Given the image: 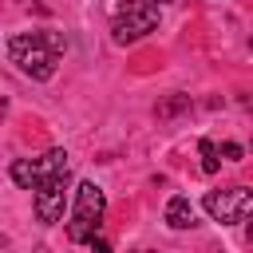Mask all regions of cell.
<instances>
[{"mask_svg":"<svg viewBox=\"0 0 253 253\" xmlns=\"http://www.w3.org/2000/svg\"><path fill=\"white\" fill-rule=\"evenodd\" d=\"M59 51H63V40L59 36H47V32H24V36H12L8 40L12 63L24 75H32V79H51L55 75V63H59Z\"/></svg>","mask_w":253,"mask_h":253,"instance_id":"cell-1","label":"cell"},{"mask_svg":"<svg viewBox=\"0 0 253 253\" xmlns=\"http://www.w3.org/2000/svg\"><path fill=\"white\" fill-rule=\"evenodd\" d=\"M107 213V198L95 182H79L75 190V221L67 225V237L71 241H91L99 233V221Z\"/></svg>","mask_w":253,"mask_h":253,"instance_id":"cell-2","label":"cell"},{"mask_svg":"<svg viewBox=\"0 0 253 253\" xmlns=\"http://www.w3.org/2000/svg\"><path fill=\"white\" fill-rule=\"evenodd\" d=\"M249 210H253V194L245 186H229V190H210L206 194V213L213 221H221V225L241 221Z\"/></svg>","mask_w":253,"mask_h":253,"instance_id":"cell-3","label":"cell"},{"mask_svg":"<svg viewBox=\"0 0 253 253\" xmlns=\"http://www.w3.org/2000/svg\"><path fill=\"white\" fill-rule=\"evenodd\" d=\"M63 202H67V174H55V178H43L36 186V217L43 225H55L63 217Z\"/></svg>","mask_w":253,"mask_h":253,"instance_id":"cell-4","label":"cell"},{"mask_svg":"<svg viewBox=\"0 0 253 253\" xmlns=\"http://www.w3.org/2000/svg\"><path fill=\"white\" fill-rule=\"evenodd\" d=\"M154 24H158V8H138V12H126V16H115L111 32H115V43H134L146 32H154Z\"/></svg>","mask_w":253,"mask_h":253,"instance_id":"cell-5","label":"cell"},{"mask_svg":"<svg viewBox=\"0 0 253 253\" xmlns=\"http://www.w3.org/2000/svg\"><path fill=\"white\" fill-rule=\"evenodd\" d=\"M36 162V186L43 182V178H55V174H67V150H47V154H40V158H32Z\"/></svg>","mask_w":253,"mask_h":253,"instance_id":"cell-6","label":"cell"},{"mask_svg":"<svg viewBox=\"0 0 253 253\" xmlns=\"http://www.w3.org/2000/svg\"><path fill=\"white\" fill-rule=\"evenodd\" d=\"M166 225H170V229H190V225H194V202L182 198V194H174V198L166 202Z\"/></svg>","mask_w":253,"mask_h":253,"instance_id":"cell-7","label":"cell"},{"mask_svg":"<svg viewBox=\"0 0 253 253\" xmlns=\"http://www.w3.org/2000/svg\"><path fill=\"white\" fill-rule=\"evenodd\" d=\"M12 182L24 190H36V162L32 158H16L12 162Z\"/></svg>","mask_w":253,"mask_h":253,"instance_id":"cell-8","label":"cell"},{"mask_svg":"<svg viewBox=\"0 0 253 253\" xmlns=\"http://www.w3.org/2000/svg\"><path fill=\"white\" fill-rule=\"evenodd\" d=\"M138 8H154V0H107V16H126V12H138Z\"/></svg>","mask_w":253,"mask_h":253,"instance_id":"cell-9","label":"cell"},{"mask_svg":"<svg viewBox=\"0 0 253 253\" xmlns=\"http://www.w3.org/2000/svg\"><path fill=\"white\" fill-rule=\"evenodd\" d=\"M178 111H190V95H170L166 103H158V107H154V115H158V119H170V115H178Z\"/></svg>","mask_w":253,"mask_h":253,"instance_id":"cell-10","label":"cell"},{"mask_svg":"<svg viewBox=\"0 0 253 253\" xmlns=\"http://www.w3.org/2000/svg\"><path fill=\"white\" fill-rule=\"evenodd\" d=\"M198 150H202V170H206V174H213V170L221 166V154H217V142H213V138H202V146H198Z\"/></svg>","mask_w":253,"mask_h":253,"instance_id":"cell-11","label":"cell"},{"mask_svg":"<svg viewBox=\"0 0 253 253\" xmlns=\"http://www.w3.org/2000/svg\"><path fill=\"white\" fill-rule=\"evenodd\" d=\"M217 154H225L229 162H237V158H241V146H237V142H225V146H217Z\"/></svg>","mask_w":253,"mask_h":253,"instance_id":"cell-12","label":"cell"},{"mask_svg":"<svg viewBox=\"0 0 253 253\" xmlns=\"http://www.w3.org/2000/svg\"><path fill=\"white\" fill-rule=\"evenodd\" d=\"M87 245H91V253H115V249H111V245H107V241H103L99 233H95V237H91Z\"/></svg>","mask_w":253,"mask_h":253,"instance_id":"cell-13","label":"cell"}]
</instances>
